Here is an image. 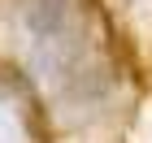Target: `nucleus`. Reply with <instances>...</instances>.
I'll list each match as a JSON object with an SVG mask.
<instances>
[{
	"instance_id": "obj_1",
	"label": "nucleus",
	"mask_w": 152,
	"mask_h": 143,
	"mask_svg": "<svg viewBox=\"0 0 152 143\" xmlns=\"http://www.w3.org/2000/svg\"><path fill=\"white\" fill-rule=\"evenodd\" d=\"M0 61L31 83L52 134L113 126L139 74L104 0H0Z\"/></svg>"
},
{
	"instance_id": "obj_3",
	"label": "nucleus",
	"mask_w": 152,
	"mask_h": 143,
	"mask_svg": "<svg viewBox=\"0 0 152 143\" xmlns=\"http://www.w3.org/2000/svg\"><path fill=\"white\" fill-rule=\"evenodd\" d=\"M104 9L117 26V39L130 65L135 70L152 65V0H104Z\"/></svg>"
},
{
	"instance_id": "obj_2",
	"label": "nucleus",
	"mask_w": 152,
	"mask_h": 143,
	"mask_svg": "<svg viewBox=\"0 0 152 143\" xmlns=\"http://www.w3.org/2000/svg\"><path fill=\"white\" fill-rule=\"evenodd\" d=\"M52 139L57 134L48 126L39 95L18 70L0 61V143H52Z\"/></svg>"
}]
</instances>
